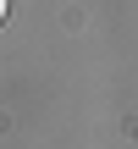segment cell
I'll use <instances>...</instances> for the list:
<instances>
[{"mask_svg": "<svg viewBox=\"0 0 138 149\" xmlns=\"http://www.w3.org/2000/svg\"><path fill=\"white\" fill-rule=\"evenodd\" d=\"M6 11H11V0H0V22H6Z\"/></svg>", "mask_w": 138, "mask_h": 149, "instance_id": "obj_1", "label": "cell"}]
</instances>
